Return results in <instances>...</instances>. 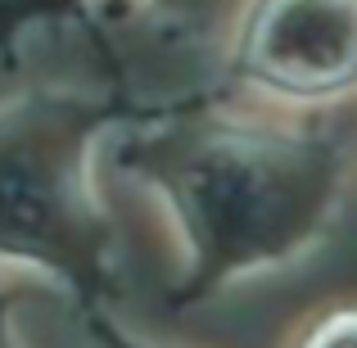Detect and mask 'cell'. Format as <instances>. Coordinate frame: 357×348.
<instances>
[{
    "instance_id": "1",
    "label": "cell",
    "mask_w": 357,
    "mask_h": 348,
    "mask_svg": "<svg viewBox=\"0 0 357 348\" xmlns=\"http://www.w3.org/2000/svg\"><path fill=\"white\" fill-rule=\"evenodd\" d=\"M249 63L289 91L357 77V0H271L253 27Z\"/></svg>"
},
{
    "instance_id": "2",
    "label": "cell",
    "mask_w": 357,
    "mask_h": 348,
    "mask_svg": "<svg viewBox=\"0 0 357 348\" xmlns=\"http://www.w3.org/2000/svg\"><path fill=\"white\" fill-rule=\"evenodd\" d=\"M307 348H357V317H340V321H331Z\"/></svg>"
}]
</instances>
